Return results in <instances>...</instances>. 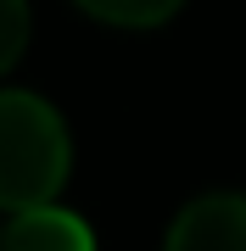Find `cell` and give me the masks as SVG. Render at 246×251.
Returning a JSON list of instances; mask_svg holds the SVG:
<instances>
[{
  "label": "cell",
  "mask_w": 246,
  "mask_h": 251,
  "mask_svg": "<svg viewBox=\"0 0 246 251\" xmlns=\"http://www.w3.org/2000/svg\"><path fill=\"white\" fill-rule=\"evenodd\" d=\"M73 173V140L51 100L28 90H0V212L56 201Z\"/></svg>",
  "instance_id": "cell-1"
},
{
  "label": "cell",
  "mask_w": 246,
  "mask_h": 251,
  "mask_svg": "<svg viewBox=\"0 0 246 251\" xmlns=\"http://www.w3.org/2000/svg\"><path fill=\"white\" fill-rule=\"evenodd\" d=\"M163 251H246V196H201L168 229Z\"/></svg>",
  "instance_id": "cell-2"
},
{
  "label": "cell",
  "mask_w": 246,
  "mask_h": 251,
  "mask_svg": "<svg viewBox=\"0 0 246 251\" xmlns=\"http://www.w3.org/2000/svg\"><path fill=\"white\" fill-rule=\"evenodd\" d=\"M0 251H95V234L84 218H73L67 206H28V212H11L6 229H0Z\"/></svg>",
  "instance_id": "cell-3"
},
{
  "label": "cell",
  "mask_w": 246,
  "mask_h": 251,
  "mask_svg": "<svg viewBox=\"0 0 246 251\" xmlns=\"http://www.w3.org/2000/svg\"><path fill=\"white\" fill-rule=\"evenodd\" d=\"M95 23H112V28H157L168 23L185 0H79Z\"/></svg>",
  "instance_id": "cell-4"
},
{
  "label": "cell",
  "mask_w": 246,
  "mask_h": 251,
  "mask_svg": "<svg viewBox=\"0 0 246 251\" xmlns=\"http://www.w3.org/2000/svg\"><path fill=\"white\" fill-rule=\"evenodd\" d=\"M23 45H28V0H0V73H11Z\"/></svg>",
  "instance_id": "cell-5"
},
{
  "label": "cell",
  "mask_w": 246,
  "mask_h": 251,
  "mask_svg": "<svg viewBox=\"0 0 246 251\" xmlns=\"http://www.w3.org/2000/svg\"><path fill=\"white\" fill-rule=\"evenodd\" d=\"M0 229H6V224H0Z\"/></svg>",
  "instance_id": "cell-6"
}]
</instances>
